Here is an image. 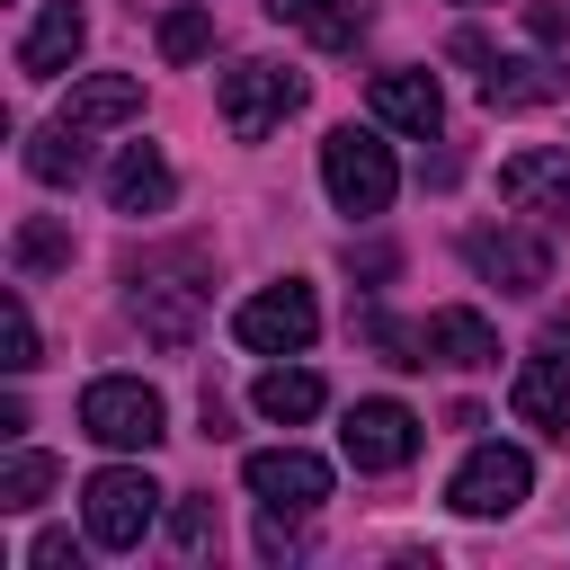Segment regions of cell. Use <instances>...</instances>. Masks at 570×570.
<instances>
[{
	"mask_svg": "<svg viewBox=\"0 0 570 570\" xmlns=\"http://www.w3.org/2000/svg\"><path fill=\"white\" fill-rule=\"evenodd\" d=\"M169 543H178L187 561H205V552L223 543V517H214V499H178V517H169Z\"/></svg>",
	"mask_w": 570,
	"mask_h": 570,
	"instance_id": "24",
	"label": "cell"
},
{
	"mask_svg": "<svg viewBox=\"0 0 570 570\" xmlns=\"http://www.w3.org/2000/svg\"><path fill=\"white\" fill-rule=\"evenodd\" d=\"M267 18H276V27H294V36H312L321 53H347V45L365 36L374 0H267Z\"/></svg>",
	"mask_w": 570,
	"mask_h": 570,
	"instance_id": "16",
	"label": "cell"
},
{
	"mask_svg": "<svg viewBox=\"0 0 570 570\" xmlns=\"http://www.w3.org/2000/svg\"><path fill=\"white\" fill-rule=\"evenodd\" d=\"M240 481L258 490V508H285V517H303V508H321V499H330V463H321V454H303V445H267V454H249V463H240Z\"/></svg>",
	"mask_w": 570,
	"mask_h": 570,
	"instance_id": "10",
	"label": "cell"
},
{
	"mask_svg": "<svg viewBox=\"0 0 570 570\" xmlns=\"http://www.w3.org/2000/svg\"><path fill=\"white\" fill-rule=\"evenodd\" d=\"M525 36H534V45H570V9H561V0H534V9H525Z\"/></svg>",
	"mask_w": 570,
	"mask_h": 570,
	"instance_id": "27",
	"label": "cell"
},
{
	"mask_svg": "<svg viewBox=\"0 0 570 570\" xmlns=\"http://www.w3.org/2000/svg\"><path fill=\"white\" fill-rule=\"evenodd\" d=\"M525 490H534V463H525L517 445H472L463 472L445 481V499H454L463 517H508V508H525Z\"/></svg>",
	"mask_w": 570,
	"mask_h": 570,
	"instance_id": "8",
	"label": "cell"
},
{
	"mask_svg": "<svg viewBox=\"0 0 570 570\" xmlns=\"http://www.w3.org/2000/svg\"><path fill=\"white\" fill-rule=\"evenodd\" d=\"M27 561H36V570H62V561H80V552H71V534H36Z\"/></svg>",
	"mask_w": 570,
	"mask_h": 570,
	"instance_id": "29",
	"label": "cell"
},
{
	"mask_svg": "<svg viewBox=\"0 0 570 570\" xmlns=\"http://www.w3.org/2000/svg\"><path fill=\"white\" fill-rule=\"evenodd\" d=\"M45 490H53V454H9V463H0V508H9V517L45 508Z\"/></svg>",
	"mask_w": 570,
	"mask_h": 570,
	"instance_id": "23",
	"label": "cell"
},
{
	"mask_svg": "<svg viewBox=\"0 0 570 570\" xmlns=\"http://www.w3.org/2000/svg\"><path fill=\"white\" fill-rule=\"evenodd\" d=\"M249 401H258V419L294 428V419H312V410H321V374H303V365H267Z\"/></svg>",
	"mask_w": 570,
	"mask_h": 570,
	"instance_id": "20",
	"label": "cell"
},
{
	"mask_svg": "<svg viewBox=\"0 0 570 570\" xmlns=\"http://www.w3.org/2000/svg\"><path fill=\"white\" fill-rule=\"evenodd\" d=\"M445 53H454V62H472V71H490V62H499V53H490V45H481V36H472V27H463V36H454V45H445Z\"/></svg>",
	"mask_w": 570,
	"mask_h": 570,
	"instance_id": "30",
	"label": "cell"
},
{
	"mask_svg": "<svg viewBox=\"0 0 570 570\" xmlns=\"http://www.w3.org/2000/svg\"><path fill=\"white\" fill-rule=\"evenodd\" d=\"M205 45H214V18H205V9H169V18H160V53H169V62H196Z\"/></svg>",
	"mask_w": 570,
	"mask_h": 570,
	"instance_id": "25",
	"label": "cell"
},
{
	"mask_svg": "<svg viewBox=\"0 0 570 570\" xmlns=\"http://www.w3.org/2000/svg\"><path fill=\"white\" fill-rule=\"evenodd\" d=\"M9 258H18V276H45V267H71V232L62 223H18V240H9Z\"/></svg>",
	"mask_w": 570,
	"mask_h": 570,
	"instance_id": "22",
	"label": "cell"
},
{
	"mask_svg": "<svg viewBox=\"0 0 570 570\" xmlns=\"http://www.w3.org/2000/svg\"><path fill=\"white\" fill-rule=\"evenodd\" d=\"M374 116H383L392 134H436V125H445L436 71H374Z\"/></svg>",
	"mask_w": 570,
	"mask_h": 570,
	"instance_id": "14",
	"label": "cell"
},
{
	"mask_svg": "<svg viewBox=\"0 0 570 570\" xmlns=\"http://www.w3.org/2000/svg\"><path fill=\"white\" fill-rule=\"evenodd\" d=\"M205 258L196 249H169V258H142L134 267V321L160 338V347H187L196 338V312H205V285H187Z\"/></svg>",
	"mask_w": 570,
	"mask_h": 570,
	"instance_id": "3",
	"label": "cell"
},
{
	"mask_svg": "<svg viewBox=\"0 0 570 570\" xmlns=\"http://www.w3.org/2000/svg\"><path fill=\"white\" fill-rule=\"evenodd\" d=\"M169 196H178V178H169V160H160L151 142H134V151L107 169V205H116V214H169Z\"/></svg>",
	"mask_w": 570,
	"mask_h": 570,
	"instance_id": "18",
	"label": "cell"
},
{
	"mask_svg": "<svg viewBox=\"0 0 570 570\" xmlns=\"http://www.w3.org/2000/svg\"><path fill=\"white\" fill-rule=\"evenodd\" d=\"M508 401H517V419H525V428L570 436V365H561V356H525V365H517V383H508Z\"/></svg>",
	"mask_w": 570,
	"mask_h": 570,
	"instance_id": "15",
	"label": "cell"
},
{
	"mask_svg": "<svg viewBox=\"0 0 570 570\" xmlns=\"http://www.w3.org/2000/svg\"><path fill=\"white\" fill-rule=\"evenodd\" d=\"M80 508H89V543L98 552H134L151 534V517H160V481L134 472V463H107V472H89Z\"/></svg>",
	"mask_w": 570,
	"mask_h": 570,
	"instance_id": "4",
	"label": "cell"
},
{
	"mask_svg": "<svg viewBox=\"0 0 570 570\" xmlns=\"http://www.w3.org/2000/svg\"><path fill=\"white\" fill-rule=\"evenodd\" d=\"M499 196L517 214H534V223H570V151H508Z\"/></svg>",
	"mask_w": 570,
	"mask_h": 570,
	"instance_id": "11",
	"label": "cell"
},
{
	"mask_svg": "<svg viewBox=\"0 0 570 570\" xmlns=\"http://www.w3.org/2000/svg\"><path fill=\"white\" fill-rule=\"evenodd\" d=\"M258 552H267V561H294V552H303V534L285 525V508H267V525H258Z\"/></svg>",
	"mask_w": 570,
	"mask_h": 570,
	"instance_id": "28",
	"label": "cell"
},
{
	"mask_svg": "<svg viewBox=\"0 0 570 570\" xmlns=\"http://www.w3.org/2000/svg\"><path fill=\"white\" fill-rule=\"evenodd\" d=\"M80 36H89V18H80L71 0H53V9L27 27V45H18V71H27V80H62V71H71V53H80Z\"/></svg>",
	"mask_w": 570,
	"mask_h": 570,
	"instance_id": "17",
	"label": "cell"
},
{
	"mask_svg": "<svg viewBox=\"0 0 570 570\" xmlns=\"http://www.w3.org/2000/svg\"><path fill=\"white\" fill-rule=\"evenodd\" d=\"M312 330H321V303H312V285H258L240 312H232V338L240 347H258V356H303L312 347Z\"/></svg>",
	"mask_w": 570,
	"mask_h": 570,
	"instance_id": "6",
	"label": "cell"
},
{
	"mask_svg": "<svg viewBox=\"0 0 570 570\" xmlns=\"http://www.w3.org/2000/svg\"><path fill=\"white\" fill-rule=\"evenodd\" d=\"M142 116V80L134 71H89L71 98H62V125L71 134H107V125H134Z\"/></svg>",
	"mask_w": 570,
	"mask_h": 570,
	"instance_id": "13",
	"label": "cell"
},
{
	"mask_svg": "<svg viewBox=\"0 0 570 570\" xmlns=\"http://www.w3.org/2000/svg\"><path fill=\"white\" fill-rule=\"evenodd\" d=\"M321 187H330V205H338V214H383V205H392V187H401L392 142H374L365 125H338V134L321 142Z\"/></svg>",
	"mask_w": 570,
	"mask_h": 570,
	"instance_id": "2",
	"label": "cell"
},
{
	"mask_svg": "<svg viewBox=\"0 0 570 570\" xmlns=\"http://www.w3.org/2000/svg\"><path fill=\"white\" fill-rule=\"evenodd\" d=\"M223 125H232V142H267L294 107H303V71H285V62H232L223 71Z\"/></svg>",
	"mask_w": 570,
	"mask_h": 570,
	"instance_id": "5",
	"label": "cell"
},
{
	"mask_svg": "<svg viewBox=\"0 0 570 570\" xmlns=\"http://www.w3.org/2000/svg\"><path fill=\"white\" fill-rule=\"evenodd\" d=\"M570 80L552 71V62H534V53H508V62H490L481 71V98L499 107V116H517V107H552Z\"/></svg>",
	"mask_w": 570,
	"mask_h": 570,
	"instance_id": "19",
	"label": "cell"
},
{
	"mask_svg": "<svg viewBox=\"0 0 570 570\" xmlns=\"http://www.w3.org/2000/svg\"><path fill=\"white\" fill-rule=\"evenodd\" d=\"M89 134H71V125H45V134H27V178H45V187H71L80 169H89V151H80Z\"/></svg>",
	"mask_w": 570,
	"mask_h": 570,
	"instance_id": "21",
	"label": "cell"
},
{
	"mask_svg": "<svg viewBox=\"0 0 570 570\" xmlns=\"http://www.w3.org/2000/svg\"><path fill=\"white\" fill-rule=\"evenodd\" d=\"M419 338H428V365H454V374H472V365H499V330H490L481 312H463V303L428 312V321H419Z\"/></svg>",
	"mask_w": 570,
	"mask_h": 570,
	"instance_id": "12",
	"label": "cell"
},
{
	"mask_svg": "<svg viewBox=\"0 0 570 570\" xmlns=\"http://www.w3.org/2000/svg\"><path fill=\"white\" fill-rule=\"evenodd\" d=\"M463 258H472L499 294H543V285H552V240H543V232L481 223V232H463Z\"/></svg>",
	"mask_w": 570,
	"mask_h": 570,
	"instance_id": "7",
	"label": "cell"
},
{
	"mask_svg": "<svg viewBox=\"0 0 570 570\" xmlns=\"http://www.w3.org/2000/svg\"><path fill=\"white\" fill-rule=\"evenodd\" d=\"M338 445H347L356 472H401V463L419 454V419H410L401 401H356L347 428H338Z\"/></svg>",
	"mask_w": 570,
	"mask_h": 570,
	"instance_id": "9",
	"label": "cell"
},
{
	"mask_svg": "<svg viewBox=\"0 0 570 570\" xmlns=\"http://www.w3.org/2000/svg\"><path fill=\"white\" fill-rule=\"evenodd\" d=\"M9 374H36L45 356H36V321H27V294H9V356H0Z\"/></svg>",
	"mask_w": 570,
	"mask_h": 570,
	"instance_id": "26",
	"label": "cell"
},
{
	"mask_svg": "<svg viewBox=\"0 0 570 570\" xmlns=\"http://www.w3.org/2000/svg\"><path fill=\"white\" fill-rule=\"evenodd\" d=\"M80 436H98V445H116V454H151V445L169 436V410H160V392H151L142 374H98V383L80 392Z\"/></svg>",
	"mask_w": 570,
	"mask_h": 570,
	"instance_id": "1",
	"label": "cell"
}]
</instances>
